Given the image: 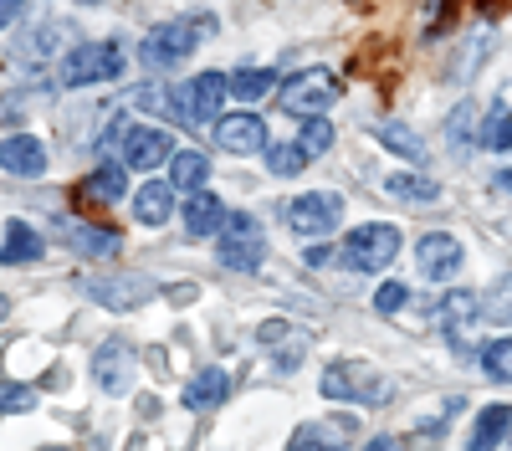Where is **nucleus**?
I'll list each match as a JSON object with an SVG mask.
<instances>
[{
    "mask_svg": "<svg viewBox=\"0 0 512 451\" xmlns=\"http://www.w3.org/2000/svg\"><path fill=\"white\" fill-rule=\"evenodd\" d=\"M400 257V231L384 226V221H369V226H354L338 246V262L354 267V272H384Z\"/></svg>",
    "mask_w": 512,
    "mask_h": 451,
    "instance_id": "nucleus-3",
    "label": "nucleus"
},
{
    "mask_svg": "<svg viewBox=\"0 0 512 451\" xmlns=\"http://www.w3.org/2000/svg\"><path fill=\"white\" fill-rule=\"evenodd\" d=\"M477 308H482V303H477L472 293H451V298L441 303V328H446V339H451L456 349L466 344V323H477Z\"/></svg>",
    "mask_w": 512,
    "mask_h": 451,
    "instance_id": "nucleus-22",
    "label": "nucleus"
},
{
    "mask_svg": "<svg viewBox=\"0 0 512 451\" xmlns=\"http://www.w3.org/2000/svg\"><path fill=\"white\" fill-rule=\"evenodd\" d=\"M415 262H420V277H425V282H451V277L461 272L466 252H461V241H456V236L431 231V236H420V241H415Z\"/></svg>",
    "mask_w": 512,
    "mask_h": 451,
    "instance_id": "nucleus-10",
    "label": "nucleus"
},
{
    "mask_svg": "<svg viewBox=\"0 0 512 451\" xmlns=\"http://www.w3.org/2000/svg\"><path fill=\"white\" fill-rule=\"evenodd\" d=\"M134 216H139V226H164L169 216H175V185L169 180H144L134 190Z\"/></svg>",
    "mask_w": 512,
    "mask_h": 451,
    "instance_id": "nucleus-16",
    "label": "nucleus"
},
{
    "mask_svg": "<svg viewBox=\"0 0 512 451\" xmlns=\"http://www.w3.org/2000/svg\"><path fill=\"white\" fill-rule=\"evenodd\" d=\"M6 313H11V303H6V298H0V318H6Z\"/></svg>",
    "mask_w": 512,
    "mask_h": 451,
    "instance_id": "nucleus-40",
    "label": "nucleus"
},
{
    "mask_svg": "<svg viewBox=\"0 0 512 451\" xmlns=\"http://www.w3.org/2000/svg\"><path fill=\"white\" fill-rule=\"evenodd\" d=\"M497 190H502V195H512V170H502V175H497Z\"/></svg>",
    "mask_w": 512,
    "mask_h": 451,
    "instance_id": "nucleus-39",
    "label": "nucleus"
},
{
    "mask_svg": "<svg viewBox=\"0 0 512 451\" xmlns=\"http://www.w3.org/2000/svg\"><path fill=\"white\" fill-rule=\"evenodd\" d=\"M88 195H93V200H103V205L123 200V195H128V175H123V164H98V170L88 175Z\"/></svg>",
    "mask_w": 512,
    "mask_h": 451,
    "instance_id": "nucleus-28",
    "label": "nucleus"
},
{
    "mask_svg": "<svg viewBox=\"0 0 512 451\" xmlns=\"http://www.w3.org/2000/svg\"><path fill=\"white\" fill-rule=\"evenodd\" d=\"M62 231H67V241L77 246V252H88V257H118V236L113 231H98L88 221H67Z\"/></svg>",
    "mask_w": 512,
    "mask_h": 451,
    "instance_id": "nucleus-24",
    "label": "nucleus"
},
{
    "mask_svg": "<svg viewBox=\"0 0 512 451\" xmlns=\"http://www.w3.org/2000/svg\"><path fill=\"white\" fill-rule=\"evenodd\" d=\"M195 47H200V26H190V21H159L144 36V62L149 67H169V62H185Z\"/></svg>",
    "mask_w": 512,
    "mask_h": 451,
    "instance_id": "nucleus-8",
    "label": "nucleus"
},
{
    "mask_svg": "<svg viewBox=\"0 0 512 451\" xmlns=\"http://www.w3.org/2000/svg\"><path fill=\"white\" fill-rule=\"evenodd\" d=\"M216 257H221V267H231V272H256V267L267 262V236H262V226H256L251 216H241V211H226Z\"/></svg>",
    "mask_w": 512,
    "mask_h": 451,
    "instance_id": "nucleus-4",
    "label": "nucleus"
},
{
    "mask_svg": "<svg viewBox=\"0 0 512 451\" xmlns=\"http://www.w3.org/2000/svg\"><path fill=\"white\" fill-rule=\"evenodd\" d=\"M11 21H21V0H0V31H6Z\"/></svg>",
    "mask_w": 512,
    "mask_h": 451,
    "instance_id": "nucleus-37",
    "label": "nucleus"
},
{
    "mask_svg": "<svg viewBox=\"0 0 512 451\" xmlns=\"http://www.w3.org/2000/svg\"><path fill=\"white\" fill-rule=\"evenodd\" d=\"M364 451H405V441H400V436H374Z\"/></svg>",
    "mask_w": 512,
    "mask_h": 451,
    "instance_id": "nucleus-38",
    "label": "nucleus"
},
{
    "mask_svg": "<svg viewBox=\"0 0 512 451\" xmlns=\"http://www.w3.org/2000/svg\"><path fill=\"white\" fill-rule=\"evenodd\" d=\"M272 88H277V72L272 67H241V72H231V98H241V103L267 98Z\"/></svg>",
    "mask_w": 512,
    "mask_h": 451,
    "instance_id": "nucleus-26",
    "label": "nucleus"
},
{
    "mask_svg": "<svg viewBox=\"0 0 512 451\" xmlns=\"http://www.w3.org/2000/svg\"><path fill=\"white\" fill-rule=\"evenodd\" d=\"M231 395V375L226 369H200V375L185 385V405L190 410H210V405H221Z\"/></svg>",
    "mask_w": 512,
    "mask_h": 451,
    "instance_id": "nucleus-21",
    "label": "nucleus"
},
{
    "mask_svg": "<svg viewBox=\"0 0 512 451\" xmlns=\"http://www.w3.org/2000/svg\"><path fill=\"white\" fill-rule=\"evenodd\" d=\"M36 405V390H26V385H0V410L6 416H16V410H31Z\"/></svg>",
    "mask_w": 512,
    "mask_h": 451,
    "instance_id": "nucleus-35",
    "label": "nucleus"
},
{
    "mask_svg": "<svg viewBox=\"0 0 512 451\" xmlns=\"http://www.w3.org/2000/svg\"><path fill=\"white\" fill-rule=\"evenodd\" d=\"M175 159V139L169 129H154V123H128L123 129V164L128 170H159V164Z\"/></svg>",
    "mask_w": 512,
    "mask_h": 451,
    "instance_id": "nucleus-7",
    "label": "nucleus"
},
{
    "mask_svg": "<svg viewBox=\"0 0 512 451\" xmlns=\"http://www.w3.org/2000/svg\"><path fill=\"white\" fill-rule=\"evenodd\" d=\"M482 369L497 385H512V339H492L482 344Z\"/></svg>",
    "mask_w": 512,
    "mask_h": 451,
    "instance_id": "nucleus-32",
    "label": "nucleus"
},
{
    "mask_svg": "<svg viewBox=\"0 0 512 451\" xmlns=\"http://www.w3.org/2000/svg\"><path fill=\"white\" fill-rule=\"evenodd\" d=\"M384 190H390L395 200H415V205H431V200H441V185L436 180H425V175H390L384 180Z\"/></svg>",
    "mask_w": 512,
    "mask_h": 451,
    "instance_id": "nucleus-27",
    "label": "nucleus"
},
{
    "mask_svg": "<svg viewBox=\"0 0 512 451\" xmlns=\"http://www.w3.org/2000/svg\"><path fill=\"white\" fill-rule=\"evenodd\" d=\"M482 313H487L492 323L512 328V272H507V277H497V282L487 287V298H482Z\"/></svg>",
    "mask_w": 512,
    "mask_h": 451,
    "instance_id": "nucleus-30",
    "label": "nucleus"
},
{
    "mask_svg": "<svg viewBox=\"0 0 512 451\" xmlns=\"http://www.w3.org/2000/svg\"><path fill=\"white\" fill-rule=\"evenodd\" d=\"M287 226L308 241H323L344 226V200L333 190H308V195H292L287 200Z\"/></svg>",
    "mask_w": 512,
    "mask_h": 451,
    "instance_id": "nucleus-5",
    "label": "nucleus"
},
{
    "mask_svg": "<svg viewBox=\"0 0 512 451\" xmlns=\"http://www.w3.org/2000/svg\"><path fill=\"white\" fill-rule=\"evenodd\" d=\"M354 431V426H349ZM349 431L344 426H328V421H308V426H297L287 451H349Z\"/></svg>",
    "mask_w": 512,
    "mask_h": 451,
    "instance_id": "nucleus-20",
    "label": "nucleus"
},
{
    "mask_svg": "<svg viewBox=\"0 0 512 451\" xmlns=\"http://www.w3.org/2000/svg\"><path fill=\"white\" fill-rule=\"evenodd\" d=\"M134 103L144 113H169V118H180V123H195L190 118V88H164V82H144V88L134 93Z\"/></svg>",
    "mask_w": 512,
    "mask_h": 451,
    "instance_id": "nucleus-18",
    "label": "nucleus"
},
{
    "mask_svg": "<svg viewBox=\"0 0 512 451\" xmlns=\"http://www.w3.org/2000/svg\"><path fill=\"white\" fill-rule=\"evenodd\" d=\"M303 164H308V154H303V144H267V170L272 175H297V170H303Z\"/></svg>",
    "mask_w": 512,
    "mask_h": 451,
    "instance_id": "nucleus-33",
    "label": "nucleus"
},
{
    "mask_svg": "<svg viewBox=\"0 0 512 451\" xmlns=\"http://www.w3.org/2000/svg\"><path fill=\"white\" fill-rule=\"evenodd\" d=\"M62 88H93V82H113L123 77V47L118 41H82L57 62Z\"/></svg>",
    "mask_w": 512,
    "mask_h": 451,
    "instance_id": "nucleus-2",
    "label": "nucleus"
},
{
    "mask_svg": "<svg viewBox=\"0 0 512 451\" xmlns=\"http://www.w3.org/2000/svg\"><path fill=\"white\" fill-rule=\"evenodd\" d=\"M77 6H98V0H77Z\"/></svg>",
    "mask_w": 512,
    "mask_h": 451,
    "instance_id": "nucleus-41",
    "label": "nucleus"
},
{
    "mask_svg": "<svg viewBox=\"0 0 512 451\" xmlns=\"http://www.w3.org/2000/svg\"><path fill=\"white\" fill-rule=\"evenodd\" d=\"M216 144L226 154H256V149L272 144V134H267V123L256 113H221L216 118Z\"/></svg>",
    "mask_w": 512,
    "mask_h": 451,
    "instance_id": "nucleus-11",
    "label": "nucleus"
},
{
    "mask_svg": "<svg viewBox=\"0 0 512 451\" xmlns=\"http://www.w3.org/2000/svg\"><path fill=\"white\" fill-rule=\"evenodd\" d=\"M328 103H338V82H333L323 67L292 72V77L282 82V108L297 113V118H313V113H323Z\"/></svg>",
    "mask_w": 512,
    "mask_h": 451,
    "instance_id": "nucleus-6",
    "label": "nucleus"
},
{
    "mask_svg": "<svg viewBox=\"0 0 512 451\" xmlns=\"http://www.w3.org/2000/svg\"><path fill=\"white\" fill-rule=\"evenodd\" d=\"M93 375H98V385H103L108 395H123L128 385H134V349L118 344V339H108V344L93 354Z\"/></svg>",
    "mask_w": 512,
    "mask_h": 451,
    "instance_id": "nucleus-13",
    "label": "nucleus"
},
{
    "mask_svg": "<svg viewBox=\"0 0 512 451\" xmlns=\"http://www.w3.org/2000/svg\"><path fill=\"white\" fill-rule=\"evenodd\" d=\"M88 298L113 308V313H128V308H144L154 298V282L149 277H134V272H113V277H93L88 282Z\"/></svg>",
    "mask_w": 512,
    "mask_h": 451,
    "instance_id": "nucleus-9",
    "label": "nucleus"
},
{
    "mask_svg": "<svg viewBox=\"0 0 512 451\" xmlns=\"http://www.w3.org/2000/svg\"><path fill=\"white\" fill-rule=\"evenodd\" d=\"M210 180V159L200 149H175V159H169V185L180 190H200Z\"/></svg>",
    "mask_w": 512,
    "mask_h": 451,
    "instance_id": "nucleus-23",
    "label": "nucleus"
},
{
    "mask_svg": "<svg viewBox=\"0 0 512 451\" xmlns=\"http://www.w3.org/2000/svg\"><path fill=\"white\" fill-rule=\"evenodd\" d=\"M482 149H492V154L512 149V103H492L487 108V118H482Z\"/></svg>",
    "mask_w": 512,
    "mask_h": 451,
    "instance_id": "nucleus-25",
    "label": "nucleus"
},
{
    "mask_svg": "<svg viewBox=\"0 0 512 451\" xmlns=\"http://www.w3.org/2000/svg\"><path fill=\"white\" fill-rule=\"evenodd\" d=\"M41 252H47V241L36 236V226L11 221V226H6V241H0V267H26V262H36Z\"/></svg>",
    "mask_w": 512,
    "mask_h": 451,
    "instance_id": "nucleus-19",
    "label": "nucleus"
},
{
    "mask_svg": "<svg viewBox=\"0 0 512 451\" xmlns=\"http://www.w3.org/2000/svg\"><path fill=\"white\" fill-rule=\"evenodd\" d=\"M512 436V405H487L472 421V436H466V451H497Z\"/></svg>",
    "mask_w": 512,
    "mask_h": 451,
    "instance_id": "nucleus-17",
    "label": "nucleus"
},
{
    "mask_svg": "<svg viewBox=\"0 0 512 451\" xmlns=\"http://www.w3.org/2000/svg\"><path fill=\"white\" fill-rule=\"evenodd\" d=\"M318 390L328 400H349V405H390L395 400V385L379 375V369H369L364 359H333L323 369Z\"/></svg>",
    "mask_w": 512,
    "mask_h": 451,
    "instance_id": "nucleus-1",
    "label": "nucleus"
},
{
    "mask_svg": "<svg viewBox=\"0 0 512 451\" xmlns=\"http://www.w3.org/2000/svg\"><path fill=\"white\" fill-rule=\"evenodd\" d=\"M405 303H410V287H405V282H384L379 293H374V308H379L384 318H390V313H400Z\"/></svg>",
    "mask_w": 512,
    "mask_h": 451,
    "instance_id": "nucleus-34",
    "label": "nucleus"
},
{
    "mask_svg": "<svg viewBox=\"0 0 512 451\" xmlns=\"http://www.w3.org/2000/svg\"><path fill=\"white\" fill-rule=\"evenodd\" d=\"M226 98H231V77L226 72H200L190 82V118L205 123V118H221L226 113Z\"/></svg>",
    "mask_w": 512,
    "mask_h": 451,
    "instance_id": "nucleus-14",
    "label": "nucleus"
},
{
    "mask_svg": "<svg viewBox=\"0 0 512 451\" xmlns=\"http://www.w3.org/2000/svg\"><path fill=\"white\" fill-rule=\"evenodd\" d=\"M0 170L41 175L47 170V149H41V139H31V134H11V139H0Z\"/></svg>",
    "mask_w": 512,
    "mask_h": 451,
    "instance_id": "nucleus-15",
    "label": "nucleus"
},
{
    "mask_svg": "<svg viewBox=\"0 0 512 451\" xmlns=\"http://www.w3.org/2000/svg\"><path fill=\"white\" fill-rule=\"evenodd\" d=\"M379 139H384V149H395L400 159L425 164V144H420V134L405 129V123H379Z\"/></svg>",
    "mask_w": 512,
    "mask_h": 451,
    "instance_id": "nucleus-29",
    "label": "nucleus"
},
{
    "mask_svg": "<svg viewBox=\"0 0 512 451\" xmlns=\"http://www.w3.org/2000/svg\"><path fill=\"white\" fill-rule=\"evenodd\" d=\"M180 216H185V231L205 241V236H221V226H226V205H221L216 190H205V185H200V190H185V211H180Z\"/></svg>",
    "mask_w": 512,
    "mask_h": 451,
    "instance_id": "nucleus-12",
    "label": "nucleus"
},
{
    "mask_svg": "<svg viewBox=\"0 0 512 451\" xmlns=\"http://www.w3.org/2000/svg\"><path fill=\"white\" fill-rule=\"evenodd\" d=\"M52 41H57V26H41V31L31 36V47H26V52H16V57H26V62H41V57L52 52Z\"/></svg>",
    "mask_w": 512,
    "mask_h": 451,
    "instance_id": "nucleus-36",
    "label": "nucleus"
},
{
    "mask_svg": "<svg viewBox=\"0 0 512 451\" xmlns=\"http://www.w3.org/2000/svg\"><path fill=\"white\" fill-rule=\"evenodd\" d=\"M297 144H303V154H308V159L328 154V149H333V123H328L323 113L303 118V134H297Z\"/></svg>",
    "mask_w": 512,
    "mask_h": 451,
    "instance_id": "nucleus-31",
    "label": "nucleus"
}]
</instances>
